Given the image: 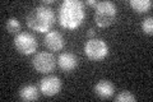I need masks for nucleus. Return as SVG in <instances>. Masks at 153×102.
<instances>
[{"label": "nucleus", "mask_w": 153, "mask_h": 102, "mask_svg": "<svg viewBox=\"0 0 153 102\" xmlns=\"http://www.w3.org/2000/svg\"><path fill=\"white\" fill-rule=\"evenodd\" d=\"M85 17L84 4L80 0H64L59 8V22L66 30H75Z\"/></svg>", "instance_id": "obj_1"}, {"label": "nucleus", "mask_w": 153, "mask_h": 102, "mask_svg": "<svg viewBox=\"0 0 153 102\" xmlns=\"http://www.w3.org/2000/svg\"><path fill=\"white\" fill-rule=\"evenodd\" d=\"M27 26L37 32H50L52 26L55 24L56 17L54 9L49 5H38L32 8L27 14Z\"/></svg>", "instance_id": "obj_2"}, {"label": "nucleus", "mask_w": 153, "mask_h": 102, "mask_svg": "<svg viewBox=\"0 0 153 102\" xmlns=\"http://www.w3.org/2000/svg\"><path fill=\"white\" fill-rule=\"evenodd\" d=\"M117 9L112 1H97L94 7V22L98 27H108L116 19Z\"/></svg>", "instance_id": "obj_3"}, {"label": "nucleus", "mask_w": 153, "mask_h": 102, "mask_svg": "<svg viewBox=\"0 0 153 102\" xmlns=\"http://www.w3.org/2000/svg\"><path fill=\"white\" fill-rule=\"evenodd\" d=\"M84 52L89 60L100 61L108 55V46L102 38H91L84 43Z\"/></svg>", "instance_id": "obj_4"}, {"label": "nucleus", "mask_w": 153, "mask_h": 102, "mask_svg": "<svg viewBox=\"0 0 153 102\" xmlns=\"http://www.w3.org/2000/svg\"><path fill=\"white\" fill-rule=\"evenodd\" d=\"M38 46L36 37L28 32L18 33L14 38V47L16 50L22 55H31L36 51Z\"/></svg>", "instance_id": "obj_5"}, {"label": "nucleus", "mask_w": 153, "mask_h": 102, "mask_svg": "<svg viewBox=\"0 0 153 102\" xmlns=\"http://www.w3.org/2000/svg\"><path fill=\"white\" fill-rule=\"evenodd\" d=\"M32 65L38 73L47 74V73H50L55 69L56 60H55V56L50 54V52L41 51V52H38V54H36V56L33 57Z\"/></svg>", "instance_id": "obj_6"}, {"label": "nucleus", "mask_w": 153, "mask_h": 102, "mask_svg": "<svg viewBox=\"0 0 153 102\" xmlns=\"http://www.w3.org/2000/svg\"><path fill=\"white\" fill-rule=\"evenodd\" d=\"M61 89V80L56 75H46L41 79L40 91L47 97L56 96Z\"/></svg>", "instance_id": "obj_7"}, {"label": "nucleus", "mask_w": 153, "mask_h": 102, "mask_svg": "<svg viewBox=\"0 0 153 102\" xmlns=\"http://www.w3.org/2000/svg\"><path fill=\"white\" fill-rule=\"evenodd\" d=\"M78 64H79L78 57L74 54H71V52H63V54H60L59 57H57V65L65 73H70L74 69H76Z\"/></svg>", "instance_id": "obj_8"}, {"label": "nucleus", "mask_w": 153, "mask_h": 102, "mask_svg": "<svg viewBox=\"0 0 153 102\" xmlns=\"http://www.w3.org/2000/svg\"><path fill=\"white\" fill-rule=\"evenodd\" d=\"M44 43L50 51H60L64 47L65 41H64V37L61 36V33L56 31H50L46 33V36L44 38Z\"/></svg>", "instance_id": "obj_9"}, {"label": "nucleus", "mask_w": 153, "mask_h": 102, "mask_svg": "<svg viewBox=\"0 0 153 102\" xmlns=\"http://www.w3.org/2000/svg\"><path fill=\"white\" fill-rule=\"evenodd\" d=\"M115 92V87L110 80L102 79L97 82V84L94 86V93L97 95L100 98H110Z\"/></svg>", "instance_id": "obj_10"}, {"label": "nucleus", "mask_w": 153, "mask_h": 102, "mask_svg": "<svg viewBox=\"0 0 153 102\" xmlns=\"http://www.w3.org/2000/svg\"><path fill=\"white\" fill-rule=\"evenodd\" d=\"M19 97L23 101H36L38 98V88L33 84L23 86L19 91Z\"/></svg>", "instance_id": "obj_11"}, {"label": "nucleus", "mask_w": 153, "mask_h": 102, "mask_svg": "<svg viewBox=\"0 0 153 102\" xmlns=\"http://www.w3.org/2000/svg\"><path fill=\"white\" fill-rule=\"evenodd\" d=\"M152 0H130V7L137 13H146L152 8Z\"/></svg>", "instance_id": "obj_12"}, {"label": "nucleus", "mask_w": 153, "mask_h": 102, "mask_svg": "<svg viewBox=\"0 0 153 102\" xmlns=\"http://www.w3.org/2000/svg\"><path fill=\"white\" fill-rule=\"evenodd\" d=\"M5 28H7V31L9 33H12V35H16V33H18L19 31H21V23H19V21H18L16 17H12V18H9L8 21H7Z\"/></svg>", "instance_id": "obj_13"}, {"label": "nucleus", "mask_w": 153, "mask_h": 102, "mask_svg": "<svg viewBox=\"0 0 153 102\" xmlns=\"http://www.w3.org/2000/svg\"><path fill=\"white\" fill-rule=\"evenodd\" d=\"M115 101L119 102H134L135 101V96L131 95L129 91H121L116 97H115Z\"/></svg>", "instance_id": "obj_14"}, {"label": "nucleus", "mask_w": 153, "mask_h": 102, "mask_svg": "<svg viewBox=\"0 0 153 102\" xmlns=\"http://www.w3.org/2000/svg\"><path fill=\"white\" fill-rule=\"evenodd\" d=\"M142 30L148 36H152V33H153V18L152 17H148L142 22Z\"/></svg>", "instance_id": "obj_15"}, {"label": "nucleus", "mask_w": 153, "mask_h": 102, "mask_svg": "<svg viewBox=\"0 0 153 102\" xmlns=\"http://www.w3.org/2000/svg\"><path fill=\"white\" fill-rule=\"evenodd\" d=\"M52 3H54V0H44L41 4L42 5H50V4H52Z\"/></svg>", "instance_id": "obj_16"}, {"label": "nucleus", "mask_w": 153, "mask_h": 102, "mask_svg": "<svg viewBox=\"0 0 153 102\" xmlns=\"http://www.w3.org/2000/svg\"><path fill=\"white\" fill-rule=\"evenodd\" d=\"M87 35H88L89 37L94 36V30H93V28H89V30H88V32H87Z\"/></svg>", "instance_id": "obj_17"}, {"label": "nucleus", "mask_w": 153, "mask_h": 102, "mask_svg": "<svg viewBox=\"0 0 153 102\" xmlns=\"http://www.w3.org/2000/svg\"><path fill=\"white\" fill-rule=\"evenodd\" d=\"M87 4H89V5H94L97 4V1H94V0H87Z\"/></svg>", "instance_id": "obj_18"}]
</instances>
